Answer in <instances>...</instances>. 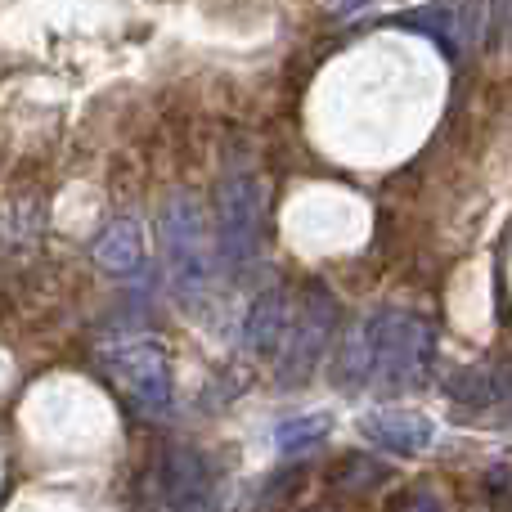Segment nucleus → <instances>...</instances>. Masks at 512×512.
<instances>
[{
    "label": "nucleus",
    "mask_w": 512,
    "mask_h": 512,
    "mask_svg": "<svg viewBox=\"0 0 512 512\" xmlns=\"http://www.w3.org/2000/svg\"><path fill=\"white\" fill-rule=\"evenodd\" d=\"M360 346H364V360H369L373 378L391 382V387H414L427 373V364H432L436 337L427 319L396 310V306H382L364 319Z\"/></svg>",
    "instance_id": "obj_1"
},
{
    "label": "nucleus",
    "mask_w": 512,
    "mask_h": 512,
    "mask_svg": "<svg viewBox=\"0 0 512 512\" xmlns=\"http://www.w3.org/2000/svg\"><path fill=\"white\" fill-rule=\"evenodd\" d=\"M99 364L113 378V387L131 400L140 414L158 418L171 409V360L158 337H126L99 351Z\"/></svg>",
    "instance_id": "obj_2"
},
{
    "label": "nucleus",
    "mask_w": 512,
    "mask_h": 512,
    "mask_svg": "<svg viewBox=\"0 0 512 512\" xmlns=\"http://www.w3.org/2000/svg\"><path fill=\"white\" fill-rule=\"evenodd\" d=\"M216 225H221V256L230 265H243L261 252V234H265V189L256 176H234L221 180V194H216Z\"/></svg>",
    "instance_id": "obj_3"
},
{
    "label": "nucleus",
    "mask_w": 512,
    "mask_h": 512,
    "mask_svg": "<svg viewBox=\"0 0 512 512\" xmlns=\"http://www.w3.org/2000/svg\"><path fill=\"white\" fill-rule=\"evenodd\" d=\"M337 324V301L324 283H310L306 288V306L292 310L288 319V333H283L279 346V373L283 378H306L315 369V360L324 355L328 333Z\"/></svg>",
    "instance_id": "obj_4"
},
{
    "label": "nucleus",
    "mask_w": 512,
    "mask_h": 512,
    "mask_svg": "<svg viewBox=\"0 0 512 512\" xmlns=\"http://www.w3.org/2000/svg\"><path fill=\"white\" fill-rule=\"evenodd\" d=\"M162 252H167L171 279H176L180 292H194L207 283V270H212V256H207V230L203 216H198L194 203H171L162 212Z\"/></svg>",
    "instance_id": "obj_5"
},
{
    "label": "nucleus",
    "mask_w": 512,
    "mask_h": 512,
    "mask_svg": "<svg viewBox=\"0 0 512 512\" xmlns=\"http://www.w3.org/2000/svg\"><path fill=\"white\" fill-rule=\"evenodd\" d=\"M207 495H212V468L203 454L176 450L162 463V499L171 512H203Z\"/></svg>",
    "instance_id": "obj_6"
},
{
    "label": "nucleus",
    "mask_w": 512,
    "mask_h": 512,
    "mask_svg": "<svg viewBox=\"0 0 512 512\" xmlns=\"http://www.w3.org/2000/svg\"><path fill=\"white\" fill-rule=\"evenodd\" d=\"M364 436L373 445H382L387 454H418L432 445L436 427H432V418L414 414V409H387V414L364 418Z\"/></svg>",
    "instance_id": "obj_7"
},
{
    "label": "nucleus",
    "mask_w": 512,
    "mask_h": 512,
    "mask_svg": "<svg viewBox=\"0 0 512 512\" xmlns=\"http://www.w3.org/2000/svg\"><path fill=\"white\" fill-rule=\"evenodd\" d=\"M288 319H292V306H288V288H265L261 297L252 301L248 319H243V342L252 351L270 355L283 346V333H288Z\"/></svg>",
    "instance_id": "obj_8"
},
{
    "label": "nucleus",
    "mask_w": 512,
    "mask_h": 512,
    "mask_svg": "<svg viewBox=\"0 0 512 512\" xmlns=\"http://www.w3.org/2000/svg\"><path fill=\"white\" fill-rule=\"evenodd\" d=\"M95 261L113 274H131L144 261V234L135 221H113L104 234L95 239Z\"/></svg>",
    "instance_id": "obj_9"
},
{
    "label": "nucleus",
    "mask_w": 512,
    "mask_h": 512,
    "mask_svg": "<svg viewBox=\"0 0 512 512\" xmlns=\"http://www.w3.org/2000/svg\"><path fill=\"white\" fill-rule=\"evenodd\" d=\"M445 391H450V400H459V405L486 409V405H499V400L508 396V382H504V373H499V369H486V364H472V369L450 373Z\"/></svg>",
    "instance_id": "obj_10"
},
{
    "label": "nucleus",
    "mask_w": 512,
    "mask_h": 512,
    "mask_svg": "<svg viewBox=\"0 0 512 512\" xmlns=\"http://www.w3.org/2000/svg\"><path fill=\"white\" fill-rule=\"evenodd\" d=\"M328 427H333L328 414H310V418H301V423L279 427V432H274V445H279V450H301V445H310V441H324Z\"/></svg>",
    "instance_id": "obj_11"
},
{
    "label": "nucleus",
    "mask_w": 512,
    "mask_h": 512,
    "mask_svg": "<svg viewBox=\"0 0 512 512\" xmlns=\"http://www.w3.org/2000/svg\"><path fill=\"white\" fill-rule=\"evenodd\" d=\"M333 481L346 490H369L373 481H382V468L373 459H346L333 468Z\"/></svg>",
    "instance_id": "obj_12"
},
{
    "label": "nucleus",
    "mask_w": 512,
    "mask_h": 512,
    "mask_svg": "<svg viewBox=\"0 0 512 512\" xmlns=\"http://www.w3.org/2000/svg\"><path fill=\"white\" fill-rule=\"evenodd\" d=\"M391 512H445V508L436 504V495H427V490H409L405 499H396Z\"/></svg>",
    "instance_id": "obj_13"
}]
</instances>
